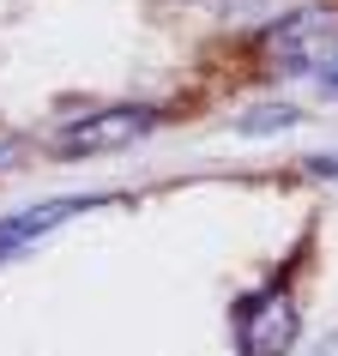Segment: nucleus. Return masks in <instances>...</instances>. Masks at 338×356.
Masks as SVG:
<instances>
[{
  "label": "nucleus",
  "mask_w": 338,
  "mask_h": 356,
  "mask_svg": "<svg viewBox=\"0 0 338 356\" xmlns=\"http://www.w3.org/2000/svg\"><path fill=\"white\" fill-rule=\"evenodd\" d=\"M230 332H236V356H290L302 338V308L290 266L272 272L266 284H254L248 296H236L230 308Z\"/></svg>",
  "instance_id": "nucleus-1"
},
{
  "label": "nucleus",
  "mask_w": 338,
  "mask_h": 356,
  "mask_svg": "<svg viewBox=\"0 0 338 356\" xmlns=\"http://www.w3.org/2000/svg\"><path fill=\"white\" fill-rule=\"evenodd\" d=\"M338 49V6H290L272 24H260L254 55L272 79H314V67Z\"/></svg>",
  "instance_id": "nucleus-3"
},
{
  "label": "nucleus",
  "mask_w": 338,
  "mask_h": 356,
  "mask_svg": "<svg viewBox=\"0 0 338 356\" xmlns=\"http://www.w3.org/2000/svg\"><path fill=\"white\" fill-rule=\"evenodd\" d=\"M308 181H338V151H320V157H308Z\"/></svg>",
  "instance_id": "nucleus-7"
},
{
  "label": "nucleus",
  "mask_w": 338,
  "mask_h": 356,
  "mask_svg": "<svg viewBox=\"0 0 338 356\" xmlns=\"http://www.w3.org/2000/svg\"><path fill=\"white\" fill-rule=\"evenodd\" d=\"M314 91L326 97V103H338V49H332V55H326V60L314 67Z\"/></svg>",
  "instance_id": "nucleus-6"
},
{
  "label": "nucleus",
  "mask_w": 338,
  "mask_h": 356,
  "mask_svg": "<svg viewBox=\"0 0 338 356\" xmlns=\"http://www.w3.org/2000/svg\"><path fill=\"white\" fill-rule=\"evenodd\" d=\"M97 206H115V193H61V200H42V206H24L13 211V218H0V260H13L19 248L42 242L49 229L73 224V218H85V211Z\"/></svg>",
  "instance_id": "nucleus-4"
},
{
  "label": "nucleus",
  "mask_w": 338,
  "mask_h": 356,
  "mask_svg": "<svg viewBox=\"0 0 338 356\" xmlns=\"http://www.w3.org/2000/svg\"><path fill=\"white\" fill-rule=\"evenodd\" d=\"M230 127L242 133V139H272V133H290V127H302V109L296 103H248L242 115H236V121H230Z\"/></svg>",
  "instance_id": "nucleus-5"
},
{
  "label": "nucleus",
  "mask_w": 338,
  "mask_h": 356,
  "mask_svg": "<svg viewBox=\"0 0 338 356\" xmlns=\"http://www.w3.org/2000/svg\"><path fill=\"white\" fill-rule=\"evenodd\" d=\"M163 121H169L163 103H103V109H79L61 127H49V151L55 157H109V151H127L139 139H151Z\"/></svg>",
  "instance_id": "nucleus-2"
}]
</instances>
